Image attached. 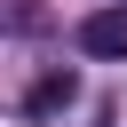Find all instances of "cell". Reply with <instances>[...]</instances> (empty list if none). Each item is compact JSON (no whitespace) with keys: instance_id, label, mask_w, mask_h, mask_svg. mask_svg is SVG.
<instances>
[{"instance_id":"obj_1","label":"cell","mask_w":127,"mask_h":127,"mask_svg":"<svg viewBox=\"0 0 127 127\" xmlns=\"http://www.w3.org/2000/svg\"><path fill=\"white\" fill-rule=\"evenodd\" d=\"M79 48L87 56H127V8H95L79 24Z\"/></svg>"},{"instance_id":"obj_2","label":"cell","mask_w":127,"mask_h":127,"mask_svg":"<svg viewBox=\"0 0 127 127\" xmlns=\"http://www.w3.org/2000/svg\"><path fill=\"white\" fill-rule=\"evenodd\" d=\"M64 103H71V71H56V79H40V87L24 95V111H32V119H48V111H64Z\"/></svg>"}]
</instances>
